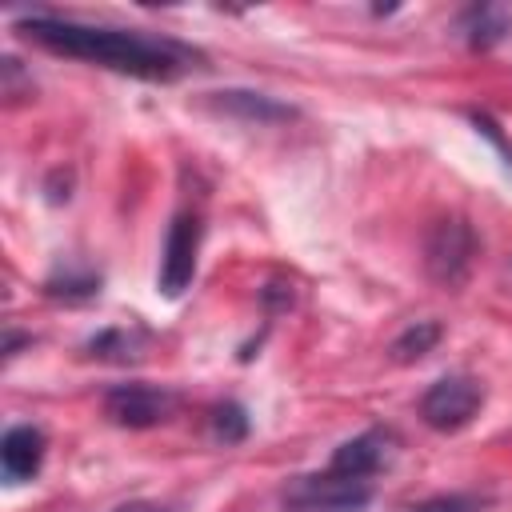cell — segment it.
Wrapping results in <instances>:
<instances>
[{"label": "cell", "instance_id": "obj_1", "mask_svg": "<svg viewBox=\"0 0 512 512\" xmlns=\"http://www.w3.org/2000/svg\"><path fill=\"white\" fill-rule=\"evenodd\" d=\"M20 36L72 60H88L136 80H176L192 68L196 52L184 48L180 40L136 32V28H100V24H80V20H60V16H28L20 20Z\"/></svg>", "mask_w": 512, "mask_h": 512}, {"label": "cell", "instance_id": "obj_3", "mask_svg": "<svg viewBox=\"0 0 512 512\" xmlns=\"http://www.w3.org/2000/svg\"><path fill=\"white\" fill-rule=\"evenodd\" d=\"M484 408V384L476 376H440L424 396H420V416L436 432H460L476 420Z\"/></svg>", "mask_w": 512, "mask_h": 512}, {"label": "cell", "instance_id": "obj_12", "mask_svg": "<svg viewBox=\"0 0 512 512\" xmlns=\"http://www.w3.org/2000/svg\"><path fill=\"white\" fill-rule=\"evenodd\" d=\"M212 428H216V436H220L224 444H236V440L248 436V416H244L240 404H220V408L212 412Z\"/></svg>", "mask_w": 512, "mask_h": 512}, {"label": "cell", "instance_id": "obj_14", "mask_svg": "<svg viewBox=\"0 0 512 512\" xmlns=\"http://www.w3.org/2000/svg\"><path fill=\"white\" fill-rule=\"evenodd\" d=\"M488 504V496L476 492H448V496H432L424 504H416L412 512H480Z\"/></svg>", "mask_w": 512, "mask_h": 512}, {"label": "cell", "instance_id": "obj_4", "mask_svg": "<svg viewBox=\"0 0 512 512\" xmlns=\"http://www.w3.org/2000/svg\"><path fill=\"white\" fill-rule=\"evenodd\" d=\"M200 236H204L200 212L184 208V212L172 216L168 236H164V252H160V272H156V288L164 296H180L192 284L196 256H200Z\"/></svg>", "mask_w": 512, "mask_h": 512}, {"label": "cell", "instance_id": "obj_7", "mask_svg": "<svg viewBox=\"0 0 512 512\" xmlns=\"http://www.w3.org/2000/svg\"><path fill=\"white\" fill-rule=\"evenodd\" d=\"M44 448H48V440H44L40 428H32V424H12V428L4 432V440H0V468H4V480H8V484L32 480V476L40 472V464H44Z\"/></svg>", "mask_w": 512, "mask_h": 512}, {"label": "cell", "instance_id": "obj_6", "mask_svg": "<svg viewBox=\"0 0 512 512\" xmlns=\"http://www.w3.org/2000/svg\"><path fill=\"white\" fill-rule=\"evenodd\" d=\"M172 408H176V396L168 388H156V384H144V380L116 384L104 396V412L120 428H156L172 416Z\"/></svg>", "mask_w": 512, "mask_h": 512}, {"label": "cell", "instance_id": "obj_8", "mask_svg": "<svg viewBox=\"0 0 512 512\" xmlns=\"http://www.w3.org/2000/svg\"><path fill=\"white\" fill-rule=\"evenodd\" d=\"M388 456H392V432H384V428H368V432L344 440V444L332 452L328 464H336V468H344V472H352V476L372 480V476L388 464Z\"/></svg>", "mask_w": 512, "mask_h": 512}, {"label": "cell", "instance_id": "obj_2", "mask_svg": "<svg viewBox=\"0 0 512 512\" xmlns=\"http://www.w3.org/2000/svg\"><path fill=\"white\" fill-rule=\"evenodd\" d=\"M376 480L352 476L336 464L312 476H296L280 492V512H364L372 504Z\"/></svg>", "mask_w": 512, "mask_h": 512}, {"label": "cell", "instance_id": "obj_9", "mask_svg": "<svg viewBox=\"0 0 512 512\" xmlns=\"http://www.w3.org/2000/svg\"><path fill=\"white\" fill-rule=\"evenodd\" d=\"M460 32H464V40L472 48H492L512 32V16L504 8H496V4H476V8H468L460 16Z\"/></svg>", "mask_w": 512, "mask_h": 512}, {"label": "cell", "instance_id": "obj_13", "mask_svg": "<svg viewBox=\"0 0 512 512\" xmlns=\"http://www.w3.org/2000/svg\"><path fill=\"white\" fill-rule=\"evenodd\" d=\"M48 292L52 296H64V300H88V296H96L100 292V276H92V272H84V276H52L48 280Z\"/></svg>", "mask_w": 512, "mask_h": 512}, {"label": "cell", "instance_id": "obj_15", "mask_svg": "<svg viewBox=\"0 0 512 512\" xmlns=\"http://www.w3.org/2000/svg\"><path fill=\"white\" fill-rule=\"evenodd\" d=\"M116 512H168L164 504H152V500H132V504H120Z\"/></svg>", "mask_w": 512, "mask_h": 512}, {"label": "cell", "instance_id": "obj_11", "mask_svg": "<svg viewBox=\"0 0 512 512\" xmlns=\"http://www.w3.org/2000/svg\"><path fill=\"white\" fill-rule=\"evenodd\" d=\"M436 340H440V324H436V320H416L412 328H404V332L396 336L392 356H396L400 364L420 360L424 352H432V344H436Z\"/></svg>", "mask_w": 512, "mask_h": 512}, {"label": "cell", "instance_id": "obj_5", "mask_svg": "<svg viewBox=\"0 0 512 512\" xmlns=\"http://www.w3.org/2000/svg\"><path fill=\"white\" fill-rule=\"evenodd\" d=\"M472 256H476V236H472L468 220L448 216V220L432 224V232L424 240V264H428V276L436 284H444V288L464 284Z\"/></svg>", "mask_w": 512, "mask_h": 512}, {"label": "cell", "instance_id": "obj_10", "mask_svg": "<svg viewBox=\"0 0 512 512\" xmlns=\"http://www.w3.org/2000/svg\"><path fill=\"white\" fill-rule=\"evenodd\" d=\"M216 108H220V112H236V116L256 120V124L296 116L292 108H284V104H276L272 96H260V92H216Z\"/></svg>", "mask_w": 512, "mask_h": 512}]
</instances>
